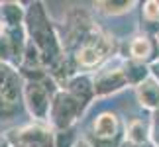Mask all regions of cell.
<instances>
[{
	"label": "cell",
	"instance_id": "cell-12",
	"mask_svg": "<svg viewBox=\"0 0 159 147\" xmlns=\"http://www.w3.org/2000/svg\"><path fill=\"white\" fill-rule=\"evenodd\" d=\"M149 141V127L142 120H132L126 127V143L143 147Z\"/></svg>",
	"mask_w": 159,
	"mask_h": 147
},
{
	"label": "cell",
	"instance_id": "cell-8",
	"mask_svg": "<svg viewBox=\"0 0 159 147\" xmlns=\"http://www.w3.org/2000/svg\"><path fill=\"white\" fill-rule=\"evenodd\" d=\"M138 102L148 110H159V78L155 75H149L143 82L136 87Z\"/></svg>",
	"mask_w": 159,
	"mask_h": 147
},
{
	"label": "cell",
	"instance_id": "cell-18",
	"mask_svg": "<svg viewBox=\"0 0 159 147\" xmlns=\"http://www.w3.org/2000/svg\"><path fill=\"white\" fill-rule=\"evenodd\" d=\"M73 147H93V145H89L87 141H84V139H81V141H77V143L73 145Z\"/></svg>",
	"mask_w": 159,
	"mask_h": 147
},
{
	"label": "cell",
	"instance_id": "cell-16",
	"mask_svg": "<svg viewBox=\"0 0 159 147\" xmlns=\"http://www.w3.org/2000/svg\"><path fill=\"white\" fill-rule=\"evenodd\" d=\"M149 139L155 145H159V110H155L151 116V126H149Z\"/></svg>",
	"mask_w": 159,
	"mask_h": 147
},
{
	"label": "cell",
	"instance_id": "cell-2",
	"mask_svg": "<svg viewBox=\"0 0 159 147\" xmlns=\"http://www.w3.org/2000/svg\"><path fill=\"white\" fill-rule=\"evenodd\" d=\"M81 102L73 96L69 90H57L51 98V108H49V122L55 130L65 131L77 122V118L83 114Z\"/></svg>",
	"mask_w": 159,
	"mask_h": 147
},
{
	"label": "cell",
	"instance_id": "cell-20",
	"mask_svg": "<svg viewBox=\"0 0 159 147\" xmlns=\"http://www.w3.org/2000/svg\"><path fill=\"white\" fill-rule=\"evenodd\" d=\"M124 147H139V145H130V143H126Z\"/></svg>",
	"mask_w": 159,
	"mask_h": 147
},
{
	"label": "cell",
	"instance_id": "cell-1",
	"mask_svg": "<svg viewBox=\"0 0 159 147\" xmlns=\"http://www.w3.org/2000/svg\"><path fill=\"white\" fill-rule=\"evenodd\" d=\"M26 22H28V33L32 35V43L39 51L41 61L47 67H51V75L57 77L61 67H63V49H61L57 35L49 26V20H47L41 4L32 6V10L26 14Z\"/></svg>",
	"mask_w": 159,
	"mask_h": 147
},
{
	"label": "cell",
	"instance_id": "cell-5",
	"mask_svg": "<svg viewBox=\"0 0 159 147\" xmlns=\"http://www.w3.org/2000/svg\"><path fill=\"white\" fill-rule=\"evenodd\" d=\"M108 51H110L108 39L104 35H100V33L90 32L79 41L75 59H77V63L81 67H84V69H93V67H98L102 61L108 57Z\"/></svg>",
	"mask_w": 159,
	"mask_h": 147
},
{
	"label": "cell",
	"instance_id": "cell-4",
	"mask_svg": "<svg viewBox=\"0 0 159 147\" xmlns=\"http://www.w3.org/2000/svg\"><path fill=\"white\" fill-rule=\"evenodd\" d=\"M20 77L12 67L0 63V118L2 116H12L16 112L22 96Z\"/></svg>",
	"mask_w": 159,
	"mask_h": 147
},
{
	"label": "cell",
	"instance_id": "cell-11",
	"mask_svg": "<svg viewBox=\"0 0 159 147\" xmlns=\"http://www.w3.org/2000/svg\"><path fill=\"white\" fill-rule=\"evenodd\" d=\"M67 90H69V92L81 102L83 108L87 106L89 100L94 96L93 82H90L87 77H77V78H73V81H69V82H67Z\"/></svg>",
	"mask_w": 159,
	"mask_h": 147
},
{
	"label": "cell",
	"instance_id": "cell-14",
	"mask_svg": "<svg viewBox=\"0 0 159 147\" xmlns=\"http://www.w3.org/2000/svg\"><path fill=\"white\" fill-rule=\"evenodd\" d=\"M94 6L108 16H118V14L130 12L134 8V2H128V0H104V2H96Z\"/></svg>",
	"mask_w": 159,
	"mask_h": 147
},
{
	"label": "cell",
	"instance_id": "cell-3",
	"mask_svg": "<svg viewBox=\"0 0 159 147\" xmlns=\"http://www.w3.org/2000/svg\"><path fill=\"white\" fill-rule=\"evenodd\" d=\"M22 96L26 102L28 112L38 122H49V108H51V92L38 78H30L22 87Z\"/></svg>",
	"mask_w": 159,
	"mask_h": 147
},
{
	"label": "cell",
	"instance_id": "cell-6",
	"mask_svg": "<svg viewBox=\"0 0 159 147\" xmlns=\"http://www.w3.org/2000/svg\"><path fill=\"white\" fill-rule=\"evenodd\" d=\"M128 84H130V81H128V75H126V67H114V65L102 67L93 78L94 96L114 94L118 90L126 88Z\"/></svg>",
	"mask_w": 159,
	"mask_h": 147
},
{
	"label": "cell",
	"instance_id": "cell-17",
	"mask_svg": "<svg viewBox=\"0 0 159 147\" xmlns=\"http://www.w3.org/2000/svg\"><path fill=\"white\" fill-rule=\"evenodd\" d=\"M0 147H12L10 145V139L4 137V136H0Z\"/></svg>",
	"mask_w": 159,
	"mask_h": 147
},
{
	"label": "cell",
	"instance_id": "cell-13",
	"mask_svg": "<svg viewBox=\"0 0 159 147\" xmlns=\"http://www.w3.org/2000/svg\"><path fill=\"white\" fill-rule=\"evenodd\" d=\"M151 55V41L145 38V35H138V38L132 39L130 43V57L138 63H143L145 59H149Z\"/></svg>",
	"mask_w": 159,
	"mask_h": 147
},
{
	"label": "cell",
	"instance_id": "cell-15",
	"mask_svg": "<svg viewBox=\"0 0 159 147\" xmlns=\"http://www.w3.org/2000/svg\"><path fill=\"white\" fill-rule=\"evenodd\" d=\"M143 18L148 22H159V2L148 0L143 4Z\"/></svg>",
	"mask_w": 159,
	"mask_h": 147
},
{
	"label": "cell",
	"instance_id": "cell-10",
	"mask_svg": "<svg viewBox=\"0 0 159 147\" xmlns=\"http://www.w3.org/2000/svg\"><path fill=\"white\" fill-rule=\"evenodd\" d=\"M26 12L18 2H4L0 6V20H2L4 28H22Z\"/></svg>",
	"mask_w": 159,
	"mask_h": 147
},
{
	"label": "cell",
	"instance_id": "cell-19",
	"mask_svg": "<svg viewBox=\"0 0 159 147\" xmlns=\"http://www.w3.org/2000/svg\"><path fill=\"white\" fill-rule=\"evenodd\" d=\"M4 33V24H2V20H0V35Z\"/></svg>",
	"mask_w": 159,
	"mask_h": 147
},
{
	"label": "cell",
	"instance_id": "cell-7",
	"mask_svg": "<svg viewBox=\"0 0 159 147\" xmlns=\"http://www.w3.org/2000/svg\"><path fill=\"white\" fill-rule=\"evenodd\" d=\"M8 139L12 147H55L53 133L39 124L14 130Z\"/></svg>",
	"mask_w": 159,
	"mask_h": 147
},
{
	"label": "cell",
	"instance_id": "cell-9",
	"mask_svg": "<svg viewBox=\"0 0 159 147\" xmlns=\"http://www.w3.org/2000/svg\"><path fill=\"white\" fill-rule=\"evenodd\" d=\"M93 131L100 141H112L118 136V118L112 112H102L93 124Z\"/></svg>",
	"mask_w": 159,
	"mask_h": 147
}]
</instances>
